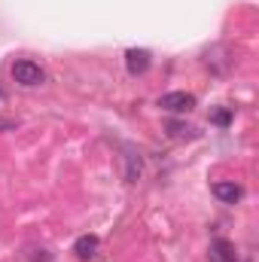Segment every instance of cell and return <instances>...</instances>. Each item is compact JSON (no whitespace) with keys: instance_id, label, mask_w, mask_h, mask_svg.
Returning <instances> with one entry per match:
<instances>
[{"instance_id":"cell-1","label":"cell","mask_w":259,"mask_h":262,"mask_svg":"<svg viewBox=\"0 0 259 262\" xmlns=\"http://www.w3.org/2000/svg\"><path fill=\"white\" fill-rule=\"evenodd\" d=\"M12 79L18 85H25V89H34V85L46 82V70L40 64H34V61H28V58H21V61L12 64Z\"/></svg>"},{"instance_id":"cell-2","label":"cell","mask_w":259,"mask_h":262,"mask_svg":"<svg viewBox=\"0 0 259 262\" xmlns=\"http://www.w3.org/2000/svg\"><path fill=\"white\" fill-rule=\"evenodd\" d=\"M159 107L168 113H189L195 110V95L192 92H168L159 98Z\"/></svg>"},{"instance_id":"cell-3","label":"cell","mask_w":259,"mask_h":262,"mask_svg":"<svg viewBox=\"0 0 259 262\" xmlns=\"http://www.w3.org/2000/svg\"><path fill=\"white\" fill-rule=\"evenodd\" d=\"M153 64V55H149V49H128L125 52V67H128L131 76H140V73H146Z\"/></svg>"},{"instance_id":"cell-4","label":"cell","mask_w":259,"mask_h":262,"mask_svg":"<svg viewBox=\"0 0 259 262\" xmlns=\"http://www.w3.org/2000/svg\"><path fill=\"white\" fill-rule=\"evenodd\" d=\"M98 247H101V241H98V235H79L76 241H73V253H76V259L89 262L98 256Z\"/></svg>"},{"instance_id":"cell-5","label":"cell","mask_w":259,"mask_h":262,"mask_svg":"<svg viewBox=\"0 0 259 262\" xmlns=\"http://www.w3.org/2000/svg\"><path fill=\"white\" fill-rule=\"evenodd\" d=\"M210 262H238L235 244L226 241V238H213L210 241Z\"/></svg>"},{"instance_id":"cell-6","label":"cell","mask_w":259,"mask_h":262,"mask_svg":"<svg viewBox=\"0 0 259 262\" xmlns=\"http://www.w3.org/2000/svg\"><path fill=\"white\" fill-rule=\"evenodd\" d=\"M213 195L220 198L223 204H235V201H241V195H244V189H241L238 183L220 180V183H213Z\"/></svg>"},{"instance_id":"cell-7","label":"cell","mask_w":259,"mask_h":262,"mask_svg":"<svg viewBox=\"0 0 259 262\" xmlns=\"http://www.w3.org/2000/svg\"><path fill=\"white\" fill-rule=\"evenodd\" d=\"M140 174H143V159H140V152L125 149V180H128V183H137Z\"/></svg>"},{"instance_id":"cell-8","label":"cell","mask_w":259,"mask_h":262,"mask_svg":"<svg viewBox=\"0 0 259 262\" xmlns=\"http://www.w3.org/2000/svg\"><path fill=\"white\" fill-rule=\"evenodd\" d=\"M165 131H168L174 140H192V137H195L192 125H189V122H177V119H171V122L165 125Z\"/></svg>"},{"instance_id":"cell-9","label":"cell","mask_w":259,"mask_h":262,"mask_svg":"<svg viewBox=\"0 0 259 262\" xmlns=\"http://www.w3.org/2000/svg\"><path fill=\"white\" fill-rule=\"evenodd\" d=\"M210 122L220 125V128H229V125H232V110H226V107H223V110H213Z\"/></svg>"},{"instance_id":"cell-10","label":"cell","mask_w":259,"mask_h":262,"mask_svg":"<svg viewBox=\"0 0 259 262\" xmlns=\"http://www.w3.org/2000/svg\"><path fill=\"white\" fill-rule=\"evenodd\" d=\"M34 262H52V256H49L46 250H37V253H34Z\"/></svg>"},{"instance_id":"cell-11","label":"cell","mask_w":259,"mask_h":262,"mask_svg":"<svg viewBox=\"0 0 259 262\" xmlns=\"http://www.w3.org/2000/svg\"><path fill=\"white\" fill-rule=\"evenodd\" d=\"M0 128H15V122L12 119H0Z\"/></svg>"},{"instance_id":"cell-12","label":"cell","mask_w":259,"mask_h":262,"mask_svg":"<svg viewBox=\"0 0 259 262\" xmlns=\"http://www.w3.org/2000/svg\"><path fill=\"white\" fill-rule=\"evenodd\" d=\"M0 98H3V89H0Z\"/></svg>"}]
</instances>
